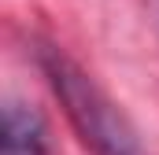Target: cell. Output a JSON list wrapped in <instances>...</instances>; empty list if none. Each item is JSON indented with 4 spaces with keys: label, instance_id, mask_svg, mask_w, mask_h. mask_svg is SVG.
Segmentation results:
<instances>
[{
    "label": "cell",
    "instance_id": "obj_1",
    "mask_svg": "<svg viewBox=\"0 0 159 155\" xmlns=\"http://www.w3.org/2000/svg\"><path fill=\"white\" fill-rule=\"evenodd\" d=\"M37 63L52 85V92L59 96L70 126L78 129V137L96 155H141V144H137L129 118L67 52H59L56 44H41Z\"/></svg>",
    "mask_w": 159,
    "mask_h": 155
},
{
    "label": "cell",
    "instance_id": "obj_2",
    "mask_svg": "<svg viewBox=\"0 0 159 155\" xmlns=\"http://www.w3.org/2000/svg\"><path fill=\"white\" fill-rule=\"evenodd\" d=\"M0 148H4V155H56L44 118L30 104H19V100H11L4 107V137H0Z\"/></svg>",
    "mask_w": 159,
    "mask_h": 155
}]
</instances>
